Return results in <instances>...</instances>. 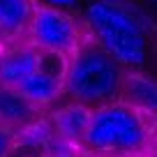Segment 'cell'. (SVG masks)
<instances>
[{"label":"cell","mask_w":157,"mask_h":157,"mask_svg":"<svg viewBox=\"0 0 157 157\" xmlns=\"http://www.w3.org/2000/svg\"><path fill=\"white\" fill-rule=\"evenodd\" d=\"M155 132L157 118L125 102H111L93 111L81 148L88 157H150Z\"/></svg>","instance_id":"1"},{"label":"cell","mask_w":157,"mask_h":157,"mask_svg":"<svg viewBox=\"0 0 157 157\" xmlns=\"http://www.w3.org/2000/svg\"><path fill=\"white\" fill-rule=\"evenodd\" d=\"M127 69L111 53L86 35L78 49L69 56L65 74V95L88 109H99L120 99V88Z\"/></svg>","instance_id":"2"},{"label":"cell","mask_w":157,"mask_h":157,"mask_svg":"<svg viewBox=\"0 0 157 157\" xmlns=\"http://www.w3.org/2000/svg\"><path fill=\"white\" fill-rule=\"evenodd\" d=\"M83 16L88 35L125 69H139L146 63V33L132 12L111 0H93Z\"/></svg>","instance_id":"3"},{"label":"cell","mask_w":157,"mask_h":157,"mask_svg":"<svg viewBox=\"0 0 157 157\" xmlns=\"http://www.w3.org/2000/svg\"><path fill=\"white\" fill-rule=\"evenodd\" d=\"M86 35H88L86 25H81L74 16H69L67 12L58 10V7L39 2L28 25L25 42L39 51L69 58L78 49Z\"/></svg>","instance_id":"4"},{"label":"cell","mask_w":157,"mask_h":157,"mask_svg":"<svg viewBox=\"0 0 157 157\" xmlns=\"http://www.w3.org/2000/svg\"><path fill=\"white\" fill-rule=\"evenodd\" d=\"M67 63H69V58H65V56L46 53L44 51V60H42L39 69L33 74V76L25 78L16 90H19L30 104H35V106L42 111L44 106L53 104L60 95H65Z\"/></svg>","instance_id":"5"},{"label":"cell","mask_w":157,"mask_h":157,"mask_svg":"<svg viewBox=\"0 0 157 157\" xmlns=\"http://www.w3.org/2000/svg\"><path fill=\"white\" fill-rule=\"evenodd\" d=\"M44 60V51L30 46L28 42L0 46V86L19 88L28 76H33Z\"/></svg>","instance_id":"6"},{"label":"cell","mask_w":157,"mask_h":157,"mask_svg":"<svg viewBox=\"0 0 157 157\" xmlns=\"http://www.w3.org/2000/svg\"><path fill=\"white\" fill-rule=\"evenodd\" d=\"M90 116H93V109L76 102H69L65 106L56 109L53 113H49L56 136L60 141H65L67 146L76 148V150H83L81 146H83V136H86V129H88Z\"/></svg>","instance_id":"7"},{"label":"cell","mask_w":157,"mask_h":157,"mask_svg":"<svg viewBox=\"0 0 157 157\" xmlns=\"http://www.w3.org/2000/svg\"><path fill=\"white\" fill-rule=\"evenodd\" d=\"M37 0H0V44L25 42Z\"/></svg>","instance_id":"8"},{"label":"cell","mask_w":157,"mask_h":157,"mask_svg":"<svg viewBox=\"0 0 157 157\" xmlns=\"http://www.w3.org/2000/svg\"><path fill=\"white\" fill-rule=\"evenodd\" d=\"M118 102H125L146 116L157 118V81L136 69H127Z\"/></svg>","instance_id":"9"},{"label":"cell","mask_w":157,"mask_h":157,"mask_svg":"<svg viewBox=\"0 0 157 157\" xmlns=\"http://www.w3.org/2000/svg\"><path fill=\"white\" fill-rule=\"evenodd\" d=\"M39 116H42V111L35 104H30L19 90L0 86V123H2V127L16 134Z\"/></svg>","instance_id":"10"},{"label":"cell","mask_w":157,"mask_h":157,"mask_svg":"<svg viewBox=\"0 0 157 157\" xmlns=\"http://www.w3.org/2000/svg\"><path fill=\"white\" fill-rule=\"evenodd\" d=\"M53 139H56V132H53V125H51V118L42 113L30 125H25L21 132H16V148L35 150L39 155H46V150H49Z\"/></svg>","instance_id":"11"},{"label":"cell","mask_w":157,"mask_h":157,"mask_svg":"<svg viewBox=\"0 0 157 157\" xmlns=\"http://www.w3.org/2000/svg\"><path fill=\"white\" fill-rule=\"evenodd\" d=\"M16 150V134L7 127H0V157H12Z\"/></svg>","instance_id":"12"},{"label":"cell","mask_w":157,"mask_h":157,"mask_svg":"<svg viewBox=\"0 0 157 157\" xmlns=\"http://www.w3.org/2000/svg\"><path fill=\"white\" fill-rule=\"evenodd\" d=\"M76 0H46V5H51V7H69V5H74Z\"/></svg>","instance_id":"13"},{"label":"cell","mask_w":157,"mask_h":157,"mask_svg":"<svg viewBox=\"0 0 157 157\" xmlns=\"http://www.w3.org/2000/svg\"><path fill=\"white\" fill-rule=\"evenodd\" d=\"M42 157H88L83 150H78V152H67V155H42Z\"/></svg>","instance_id":"14"},{"label":"cell","mask_w":157,"mask_h":157,"mask_svg":"<svg viewBox=\"0 0 157 157\" xmlns=\"http://www.w3.org/2000/svg\"><path fill=\"white\" fill-rule=\"evenodd\" d=\"M152 155L157 157V132H155V146H152Z\"/></svg>","instance_id":"15"},{"label":"cell","mask_w":157,"mask_h":157,"mask_svg":"<svg viewBox=\"0 0 157 157\" xmlns=\"http://www.w3.org/2000/svg\"><path fill=\"white\" fill-rule=\"evenodd\" d=\"M0 127H2V123H0Z\"/></svg>","instance_id":"16"},{"label":"cell","mask_w":157,"mask_h":157,"mask_svg":"<svg viewBox=\"0 0 157 157\" xmlns=\"http://www.w3.org/2000/svg\"><path fill=\"white\" fill-rule=\"evenodd\" d=\"M0 46H2V44H0Z\"/></svg>","instance_id":"17"}]
</instances>
